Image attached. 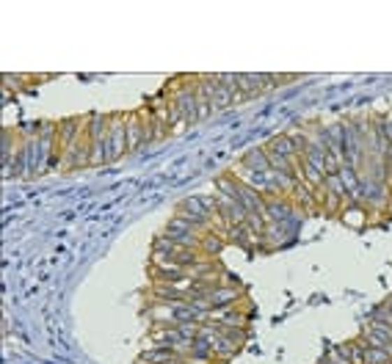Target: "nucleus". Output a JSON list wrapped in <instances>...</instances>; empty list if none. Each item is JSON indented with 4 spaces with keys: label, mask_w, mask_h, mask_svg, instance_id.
<instances>
[{
    "label": "nucleus",
    "mask_w": 392,
    "mask_h": 364,
    "mask_svg": "<svg viewBox=\"0 0 392 364\" xmlns=\"http://www.w3.org/2000/svg\"><path fill=\"white\" fill-rule=\"evenodd\" d=\"M324 188L332 190V193H337V196H342V199H348V190H345V185H342V180H340V174L324 177Z\"/></svg>",
    "instance_id": "obj_13"
},
{
    "label": "nucleus",
    "mask_w": 392,
    "mask_h": 364,
    "mask_svg": "<svg viewBox=\"0 0 392 364\" xmlns=\"http://www.w3.org/2000/svg\"><path fill=\"white\" fill-rule=\"evenodd\" d=\"M390 185H392V160H390Z\"/></svg>",
    "instance_id": "obj_14"
},
{
    "label": "nucleus",
    "mask_w": 392,
    "mask_h": 364,
    "mask_svg": "<svg viewBox=\"0 0 392 364\" xmlns=\"http://www.w3.org/2000/svg\"><path fill=\"white\" fill-rule=\"evenodd\" d=\"M266 149H268V152H274V155L287 158V160H298V155H296V146H293L290 135H274V138L266 144Z\"/></svg>",
    "instance_id": "obj_8"
},
{
    "label": "nucleus",
    "mask_w": 392,
    "mask_h": 364,
    "mask_svg": "<svg viewBox=\"0 0 392 364\" xmlns=\"http://www.w3.org/2000/svg\"><path fill=\"white\" fill-rule=\"evenodd\" d=\"M337 174H340V180H342V185H345L348 196H351L354 190H359V172H356L354 166H348V163H345V166H342Z\"/></svg>",
    "instance_id": "obj_11"
},
{
    "label": "nucleus",
    "mask_w": 392,
    "mask_h": 364,
    "mask_svg": "<svg viewBox=\"0 0 392 364\" xmlns=\"http://www.w3.org/2000/svg\"><path fill=\"white\" fill-rule=\"evenodd\" d=\"M293 202L287 196H268L266 199V218L268 221H287L293 215Z\"/></svg>",
    "instance_id": "obj_5"
},
{
    "label": "nucleus",
    "mask_w": 392,
    "mask_h": 364,
    "mask_svg": "<svg viewBox=\"0 0 392 364\" xmlns=\"http://www.w3.org/2000/svg\"><path fill=\"white\" fill-rule=\"evenodd\" d=\"M210 306H213V312H224L229 306H235V303L240 301V287H232V285H222V287H213L210 290Z\"/></svg>",
    "instance_id": "obj_4"
},
{
    "label": "nucleus",
    "mask_w": 392,
    "mask_h": 364,
    "mask_svg": "<svg viewBox=\"0 0 392 364\" xmlns=\"http://www.w3.org/2000/svg\"><path fill=\"white\" fill-rule=\"evenodd\" d=\"M365 354H368V342L362 340V334L356 340L348 342V362L351 364H365Z\"/></svg>",
    "instance_id": "obj_10"
},
{
    "label": "nucleus",
    "mask_w": 392,
    "mask_h": 364,
    "mask_svg": "<svg viewBox=\"0 0 392 364\" xmlns=\"http://www.w3.org/2000/svg\"><path fill=\"white\" fill-rule=\"evenodd\" d=\"M365 364H392V354L384 348H368Z\"/></svg>",
    "instance_id": "obj_12"
},
{
    "label": "nucleus",
    "mask_w": 392,
    "mask_h": 364,
    "mask_svg": "<svg viewBox=\"0 0 392 364\" xmlns=\"http://www.w3.org/2000/svg\"><path fill=\"white\" fill-rule=\"evenodd\" d=\"M64 163H66V169L92 166V135H89V121H86V127L80 130V135L72 141V146H66Z\"/></svg>",
    "instance_id": "obj_1"
},
{
    "label": "nucleus",
    "mask_w": 392,
    "mask_h": 364,
    "mask_svg": "<svg viewBox=\"0 0 392 364\" xmlns=\"http://www.w3.org/2000/svg\"><path fill=\"white\" fill-rule=\"evenodd\" d=\"M226 248V235L216 232V229H208L202 232V243H199V251L208 257V259H216L222 251Z\"/></svg>",
    "instance_id": "obj_7"
},
{
    "label": "nucleus",
    "mask_w": 392,
    "mask_h": 364,
    "mask_svg": "<svg viewBox=\"0 0 392 364\" xmlns=\"http://www.w3.org/2000/svg\"><path fill=\"white\" fill-rule=\"evenodd\" d=\"M240 169L249 172V174L268 172V169H271V160H268V149H266V144H263V146H252V149H246L243 158H240Z\"/></svg>",
    "instance_id": "obj_3"
},
{
    "label": "nucleus",
    "mask_w": 392,
    "mask_h": 364,
    "mask_svg": "<svg viewBox=\"0 0 392 364\" xmlns=\"http://www.w3.org/2000/svg\"><path fill=\"white\" fill-rule=\"evenodd\" d=\"M196 116H199V121L213 116V103H210V97L205 94V89L199 86V77H196Z\"/></svg>",
    "instance_id": "obj_9"
},
{
    "label": "nucleus",
    "mask_w": 392,
    "mask_h": 364,
    "mask_svg": "<svg viewBox=\"0 0 392 364\" xmlns=\"http://www.w3.org/2000/svg\"><path fill=\"white\" fill-rule=\"evenodd\" d=\"M124 124H127V149H130V152H136L141 144H147L144 124H141V119H138V111L124 114Z\"/></svg>",
    "instance_id": "obj_6"
},
{
    "label": "nucleus",
    "mask_w": 392,
    "mask_h": 364,
    "mask_svg": "<svg viewBox=\"0 0 392 364\" xmlns=\"http://www.w3.org/2000/svg\"><path fill=\"white\" fill-rule=\"evenodd\" d=\"M108 149H111V163H116L122 155H127V124H124V114H111V124H108Z\"/></svg>",
    "instance_id": "obj_2"
}]
</instances>
